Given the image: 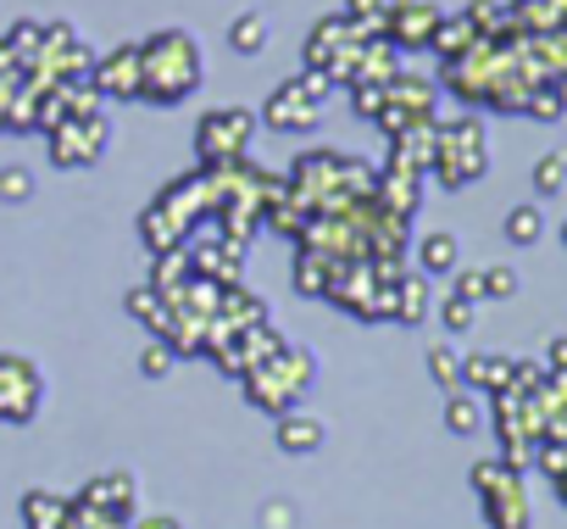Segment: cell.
Masks as SVG:
<instances>
[{
	"label": "cell",
	"mask_w": 567,
	"mask_h": 529,
	"mask_svg": "<svg viewBox=\"0 0 567 529\" xmlns=\"http://www.w3.org/2000/svg\"><path fill=\"white\" fill-rule=\"evenodd\" d=\"M206 62L189 29H162L151 40H140V101L151 106H178L200 90Z\"/></svg>",
	"instance_id": "cell-1"
},
{
	"label": "cell",
	"mask_w": 567,
	"mask_h": 529,
	"mask_svg": "<svg viewBox=\"0 0 567 529\" xmlns=\"http://www.w3.org/2000/svg\"><path fill=\"white\" fill-rule=\"evenodd\" d=\"M239 385H245V401L250 407H261V413H290V407H301V396L318 385V352L312 346H290L284 340L267 363H256V368H245L239 374Z\"/></svg>",
	"instance_id": "cell-2"
},
{
	"label": "cell",
	"mask_w": 567,
	"mask_h": 529,
	"mask_svg": "<svg viewBox=\"0 0 567 529\" xmlns=\"http://www.w3.org/2000/svg\"><path fill=\"white\" fill-rule=\"evenodd\" d=\"M440 190H467L489 173V140L478 118H456V123H434V167Z\"/></svg>",
	"instance_id": "cell-3"
},
{
	"label": "cell",
	"mask_w": 567,
	"mask_h": 529,
	"mask_svg": "<svg viewBox=\"0 0 567 529\" xmlns=\"http://www.w3.org/2000/svg\"><path fill=\"white\" fill-rule=\"evenodd\" d=\"M467 479L478 490V507H484L489 529H528L534 523V507H528V490H523L517 468H506L501 457H484V462H473Z\"/></svg>",
	"instance_id": "cell-4"
},
{
	"label": "cell",
	"mask_w": 567,
	"mask_h": 529,
	"mask_svg": "<svg viewBox=\"0 0 567 529\" xmlns=\"http://www.w3.org/2000/svg\"><path fill=\"white\" fill-rule=\"evenodd\" d=\"M261 134V118L250 106H217L195 123V151L200 167H234L250 156V140Z\"/></svg>",
	"instance_id": "cell-5"
},
{
	"label": "cell",
	"mask_w": 567,
	"mask_h": 529,
	"mask_svg": "<svg viewBox=\"0 0 567 529\" xmlns=\"http://www.w3.org/2000/svg\"><path fill=\"white\" fill-rule=\"evenodd\" d=\"M329 90H334V84H329L323 73H301V79H290V84H278V90L267 95V106H261V123H267L272 134H307V129H318Z\"/></svg>",
	"instance_id": "cell-6"
},
{
	"label": "cell",
	"mask_w": 567,
	"mask_h": 529,
	"mask_svg": "<svg viewBox=\"0 0 567 529\" xmlns=\"http://www.w3.org/2000/svg\"><path fill=\"white\" fill-rule=\"evenodd\" d=\"M45 407V368L23 352H0V424H34Z\"/></svg>",
	"instance_id": "cell-7"
},
{
	"label": "cell",
	"mask_w": 567,
	"mask_h": 529,
	"mask_svg": "<svg viewBox=\"0 0 567 529\" xmlns=\"http://www.w3.org/2000/svg\"><path fill=\"white\" fill-rule=\"evenodd\" d=\"M106 145H112L106 112H95V118H68V123H56V129L45 134V151H51L56 167H95V162L106 156Z\"/></svg>",
	"instance_id": "cell-8"
},
{
	"label": "cell",
	"mask_w": 567,
	"mask_h": 529,
	"mask_svg": "<svg viewBox=\"0 0 567 529\" xmlns=\"http://www.w3.org/2000/svg\"><path fill=\"white\" fill-rule=\"evenodd\" d=\"M434 112H440V84H429V79H412V73H395L390 84H384V112L373 118L384 134H401V129H412V123H434Z\"/></svg>",
	"instance_id": "cell-9"
},
{
	"label": "cell",
	"mask_w": 567,
	"mask_h": 529,
	"mask_svg": "<svg viewBox=\"0 0 567 529\" xmlns=\"http://www.w3.org/2000/svg\"><path fill=\"white\" fill-rule=\"evenodd\" d=\"M440 7L434 0H390V12H384V40L395 51H429L434 29H440Z\"/></svg>",
	"instance_id": "cell-10"
},
{
	"label": "cell",
	"mask_w": 567,
	"mask_h": 529,
	"mask_svg": "<svg viewBox=\"0 0 567 529\" xmlns=\"http://www.w3.org/2000/svg\"><path fill=\"white\" fill-rule=\"evenodd\" d=\"M90 84L101 90V101H140V45H117L95 57Z\"/></svg>",
	"instance_id": "cell-11"
},
{
	"label": "cell",
	"mask_w": 567,
	"mask_h": 529,
	"mask_svg": "<svg viewBox=\"0 0 567 529\" xmlns=\"http://www.w3.org/2000/svg\"><path fill=\"white\" fill-rule=\"evenodd\" d=\"M84 507H95V512H106V518H117V523H134V512H140V479L128 474V468H117V474H101V479H90L84 485V496H79Z\"/></svg>",
	"instance_id": "cell-12"
},
{
	"label": "cell",
	"mask_w": 567,
	"mask_h": 529,
	"mask_svg": "<svg viewBox=\"0 0 567 529\" xmlns=\"http://www.w3.org/2000/svg\"><path fill=\"white\" fill-rule=\"evenodd\" d=\"M423 179H429V173L401 167V162L390 156V162H384V173L373 179V201H379V206H390L395 217H406V223H412V217H417V206H423Z\"/></svg>",
	"instance_id": "cell-13"
},
{
	"label": "cell",
	"mask_w": 567,
	"mask_h": 529,
	"mask_svg": "<svg viewBox=\"0 0 567 529\" xmlns=\"http://www.w3.org/2000/svg\"><path fill=\"white\" fill-rule=\"evenodd\" d=\"M272 440H278V451H290V457H312V451H323L329 424L318 413H307V407H290V413H278Z\"/></svg>",
	"instance_id": "cell-14"
},
{
	"label": "cell",
	"mask_w": 567,
	"mask_h": 529,
	"mask_svg": "<svg viewBox=\"0 0 567 529\" xmlns=\"http://www.w3.org/2000/svg\"><path fill=\"white\" fill-rule=\"evenodd\" d=\"M429 313H434V279L417 274V268H401L395 296H390V318L406 324V329H417V324H429Z\"/></svg>",
	"instance_id": "cell-15"
},
{
	"label": "cell",
	"mask_w": 567,
	"mask_h": 529,
	"mask_svg": "<svg viewBox=\"0 0 567 529\" xmlns=\"http://www.w3.org/2000/svg\"><path fill=\"white\" fill-rule=\"evenodd\" d=\"M462 385L473 396H495L512 385V357L506 352H462Z\"/></svg>",
	"instance_id": "cell-16"
},
{
	"label": "cell",
	"mask_w": 567,
	"mask_h": 529,
	"mask_svg": "<svg viewBox=\"0 0 567 529\" xmlns=\"http://www.w3.org/2000/svg\"><path fill=\"white\" fill-rule=\"evenodd\" d=\"M456 268H462V240H456L451 228H429V234L417 240V274L451 279Z\"/></svg>",
	"instance_id": "cell-17"
},
{
	"label": "cell",
	"mask_w": 567,
	"mask_h": 529,
	"mask_svg": "<svg viewBox=\"0 0 567 529\" xmlns=\"http://www.w3.org/2000/svg\"><path fill=\"white\" fill-rule=\"evenodd\" d=\"M23 529H68L73 518V496L62 490H23Z\"/></svg>",
	"instance_id": "cell-18"
},
{
	"label": "cell",
	"mask_w": 567,
	"mask_h": 529,
	"mask_svg": "<svg viewBox=\"0 0 567 529\" xmlns=\"http://www.w3.org/2000/svg\"><path fill=\"white\" fill-rule=\"evenodd\" d=\"M123 307H128V318H134V324H145V329H151L156 340H162V335L173 329V302H167V296H162V291H156L151 279H145V285H134Z\"/></svg>",
	"instance_id": "cell-19"
},
{
	"label": "cell",
	"mask_w": 567,
	"mask_h": 529,
	"mask_svg": "<svg viewBox=\"0 0 567 529\" xmlns=\"http://www.w3.org/2000/svg\"><path fill=\"white\" fill-rule=\"evenodd\" d=\"M267 318V302L256 296V291H245V285H223L217 291V324L234 335V329H245V324H261Z\"/></svg>",
	"instance_id": "cell-20"
},
{
	"label": "cell",
	"mask_w": 567,
	"mask_h": 529,
	"mask_svg": "<svg viewBox=\"0 0 567 529\" xmlns=\"http://www.w3.org/2000/svg\"><path fill=\"white\" fill-rule=\"evenodd\" d=\"M346 268L340 256H329V251H318V245H307L301 256H296V291L301 296H329V285H334V274Z\"/></svg>",
	"instance_id": "cell-21"
},
{
	"label": "cell",
	"mask_w": 567,
	"mask_h": 529,
	"mask_svg": "<svg viewBox=\"0 0 567 529\" xmlns=\"http://www.w3.org/2000/svg\"><path fill=\"white\" fill-rule=\"evenodd\" d=\"M140 240H145V251L156 256V251L184 245V240H189V223H184V217H173V212L156 201V206H145V217H140Z\"/></svg>",
	"instance_id": "cell-22"
},
{
	"label": "cell",
	"mask_w": 567,
	"mask_h": 529,
	"mask_svg": "<svg viewBox=\"0 0 567 529\" xmlns=\"http://www.w3.org/2000/svg\"><path fill=\"white\" fill-rule=\"evenodd\" d=\"M390 156H395L401 167L429 173V167H434V123H412V129L390 134Z\"/></svg>",
	"instance_id": "cell-23"
},
{
	"label": "cell",
	"mask_w": 567,
	"mask_h": 529,
	"mask_svg": "<svg viewBox=\"0 0 567 529\" xmlns=\"http://www.w3.org/2000/svg\"><path fill=\"white\" fill-rule=\"evenodd\" d=\"M473 45H478V29H473L462 12H445L440 29H434V40H429V51H434L440 62H456V57H467Z\"/></svg>",
	"instance_id": "cell-24"
},
{
	"label": "cell",
	"mask_w": 567,
	"mask_h": 529,
	"mask_svg": "<svg viewBox=\"0 0 567 529\" xmlns=\"http://www.w3.org/2000/svg\"><path fill=\"white\" fill-rule=\"evenodd\" d=\"M189 279H195V262H189V245L156 251V274H151V285H156L162 296H178V291H184Z\"/></svg>",
	"instance_id": "cell-25"
},
{
	"label": "cell",
	"mask_w": 567,
	"mask_h": 529,
	"mask_svg": "<svg viewBox=\"0 0 567 529\" xmlns=\"http://www.w3.org/2000/svg\"><path fill=\"white\" fill-rule=\"evenodd\" d=\"M267 40H272V23H267L261 12H239V18L228 23V51H234V57H261Z\"/></svg>",
	"instance_id": "cell-26"
},
{
	"label": "cell",
	"mask_w": 567,
	"mask_h": 529,
	"mask_svg": "<svg viewBox=\"0 0 567 529\" xmlns=\"http://www.w3.org/2000/svg\"><path fill=\"white\" fill-rule=\"evenodd\" d=\"M445 429L462 435V440L484 429V401H478L467 385H462V390H445Z\"/></svg>",
	"instance_id": "cell-27"
},
{
	"label": "cell",
	"mask_w": 567,
	"mask_h": 529,
	"mask_svg": "<svg viewBox=\"0 0 567 529\" xmlns=\"http://www.w3.org/2000/svg\"><path fill=\"white\" fill-rule=\"evenodd\" d=\"M423 357H429V379H434L440 390H462V352H456L451 340H434Z\"/></svg>",
	"instance_id": "cell-28"
},
{
	"label": "cell",
	"mask_w": 567,
	"mask_h": 529,
	"mask_svg": "<svg viewBox=\"0 0 567 529\" xmlns=\"http://www.w3.org/2000/svg\"><path fill=\"white\" fill-rule=\"evenodd\" d=\"M501 228H506V240H512V245H539V240H545V212L523 201V206H512V212H506V223H501Z\"/></svg>",
	"instance_id": "cell-29"
},
{
	"label": "cell",
	"mask_w": 567,
	"mask_h": 529,
	"mask_svg": "<svg viewBox=\"0 0 567 529\" xmlns=\"http://www.w3.org/2000/svg\"><path fill=\"white\" fill-rule=\"evenodd\" d=\"M567 190V151H545L539 162H534V195H561Z\"/></svg>",
	"instance_id": "cell-30"
},
{
	"label": "cell",
	"mask_w": 567,
	"mask_h": 529,
	"mask_svg": "<svg viewBox=\"0 0 567 529\" xmlns=\"http://www.w3.org/2000/svg\"><path fill=\"white\" fill-rule=\"evenodd\" d=\"M34 190H40V179H34L23 162L0 167V201H7V206H29V201H34Z\"/></svg>",
	"instance_id": "cell-31"
},
{
	"label": "cell",
	"mask_w": 567,
	"mask_h": 529,
	"mask_svg": "<svg viewBox=\"0 0 567 529\" xmlns=\"http://www.w3.org/2000/svg\"><path fill=\"white\" fill-rule=\"evenodd\" d=\"M384 12H390V0H346V18L357 23V34H362V40L384 34Z\"/></svg>",
	"instance_id": "cell-32"
},
{
	"label": "cell",
	"mask_w": 567,
	"mask_h": 529,
	"mask_svg": "<svg viewBox=\"0 0 567 529\" xmlns=\"http://www.w3.org/2000/svg\"><path fill=\"white\" fill-rule=\"evenodd\" d=\"M256 529H301V507L290 496H272V501H261Z\"/></svg>",
	"instance_id": "cell-33"
},
{
	"label": "cell",
	"mask_w": 567,
	"mask_h": 529,
	"mask_svg": "<svg viewBox=\"0 0 567 529\" xmlns=\"http://www.w3.org/2000/svg\"><path fill=\"white\" fill-rule=\"evenodd\" d=\"M440 324H445V335H467V329L478 324V302L445 296V302H440Z\"/></svg>",
	"instance_id": "cell-34"
},
{
	"label": "cell",
	"mask_w": 567,
	"mask_h": 529,
	"mask_svg": "<svg viewBox=\"0 0 567 529\" xmlns=\"http://www.w3.org/2000/svg\"><path fill=\"white\" fill-rule=\"evenodd\" d=\"M517 296V268L506 262H484V302H512Z\"/></svg>",
	"instance_id": "cell-35"
},
{
	"label": "cell",
	"mask_w": 567,
	"mask_h": 529,
	"mask_svg": "<svg viewBox=\"0 0 567 529\" xmlns=\"http://www.w3.org/2000/svg\"><path fill=\"white\" fill-rule=\"evenodd\" d=\"M173 363H178V357H173V346L151 335V346L140 352V374H145V379H167V374H173Z\"/></svg>",
	"instance_id": "cell-36"
},
{
	"label": "cell",
	"mask_w": 567,
	"mask_h": 529,
	"mask_svg": "<svg viewBox=\"0 0 567 529\" xmlns=\"http://www.w3.org/2000/svg\"><path fill=\"white\" fill-rule=\"evenodd\" d=\"M451 296L484 307V268H456V274H451Z\"/></svg>",
	"instance_id": "cell-37"
},
{
	"label": "cell",
	"mask_w": 567,
	"mask_h": 529,
	"mask_svg": "<svg viewBox=\"0 0 567 529\" xmlns=\"http://www.w3.org/2000/svg\"><path fill=\"white\" fill-rule=\"evenodd\" d=\"M351 106L373 123V118L384 112V84H351Z\"/></svg>",
	"instance_id": "cell-38"
},
{
	"label": "cell",
	"mask_w": 567,
	"mask_h": 529,
	"mask_svg": "<svg viewBox=\"0 0 567 529\" xmlns=\"http://www.w3.org/2000/svg\"><path fill=\"white\" fill-rule=\"evenodd\" d=\"M534 468L556 479V474L567 468V446H550V440H539V446H534Z\"/></svg>",
	"instance_id": "cell-39"
},
{
	"label": "cell",
	"mask_w": 567,
	"mask_h": 529,
	"mask_svg": "<svg viewBox=\"0 0 567 529\" xmlns=\"http://www.w3.org/2000/svg\"><path fill=\"white\" fill-rule=\"evenodd\" d=\"M545 374H556V379H567V335H556V340L545 346Z\"/></svg>",
	"instance_id": "cell-40"
},
{
	"label": "cell",
	"mask_w": 567,
	"mask_h": 529,
	"mask_svg": "<svg viewBox=\"0 0 567 529\" xmlns=\"http://www.w3.org/2000/svg\"><path fill=\"white\" fill-rule=\"evenodd\" d=\"M134 529H184L173 512H145V518H134Z\"/></svg>",
	"instance_id": "cell-41"
},
{
	"label": "cell",
	"mask_w": 567,
	"mask_h": 529,
	"mask_svg": "<svg viewBox=\"0 0 567 529\" xmlns=\"http://www.w3.org/2000/svg\"><path fill=\"white\" fill-rule=\"evenodd\" d=\"M550 490H556V501H561V507H567V468H561V474H556V479H550Z\"/></svg>",
	"instance_id": "cell-42"
},
{
	"label": "cell",
	"mask_w": 567,
	"mask_h": 529,
	"mask_svg": "<svg viewBox=\"0 0 567 529\" xmlns=\"http://www.w3.org/2000/svg\"><path fill=\"white\" fill-rule=\"evenodd\" d=\"M561 240H567V223H561Z\"/></svg>",
	"instance_id": "cell-43"
}]
</instances>
